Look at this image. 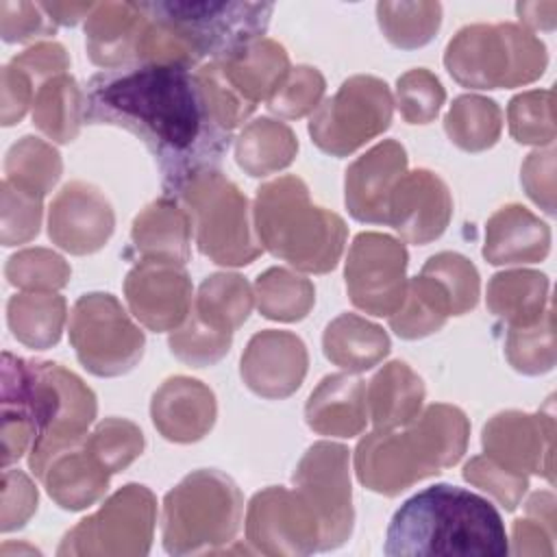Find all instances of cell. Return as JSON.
Returning a JSON list of instances; mask_svg holds the SVG:
<instances>
[{
  "instance_id": "1",
  "label": "cell",
  "mask_w": 557,
  "mask_h": 557,
  "mask_svg": "<svg viewBox=\"0 0 557 557\" xmlns=\"http://www.w3.org/2000/svg\"><path fill=\"white\" fill-rule=\"evenodd\" d=\"M191 70L183 63L137 61L87 81L85 122L133 133L152 154L165 198H176L189 181L215 172L233 139Z\"/></svg>"
},
{
  "instance_id": "2",
  "label": "cell",
  "mask_w": 557,
  "mask_h": 557,
  "mask_svg": "<svg viewBox=\"0 0 557 557\" xmlns=\"http://www.w3.org/2000/svg\"><path fill=\"white\" fill-rule=\"evenodd\" d=\"M2 468L28 453L37 476L44 463L87 435L96 418L94 392L61 363L2 352Z\"/></svg>"
},
{
  "instance_id": "3",
  "label": "cell",
  "mask_w": 557,
  "mask_h": 557,
  "mask_svg": "<svg viewBox=\"0 0 557 557\" xmlns=\"http://www.w3.org/2000/svg\"><path fill=\"white\" fill-rule=\"evenodd\" d=\"M383 553L387 557H503L509 553V540L498 509L487 498L459 485L435 483L394 511Z\"/></svg>"
},
{
  "instance_id": "4",
  "label": "cell",
  "mask_w": 557,
  "mask_h": 557,
  "mask_svg": "<svg viewBox=\"0 0 557 557\" xmlns=\"http://www.w3.org/2000/svg\"><path fill=\"white\" fill-rule=\"evenodd\" d=\"M461 409L431 405L409 422L405 433L374 431L355 450L357 479L372 492L396 496L416 481L455 466L468 444Z\"/></svg>"
},
{
  "instance_id": "5",
  "label": "cell",
  "mask_w": 557,
  "mask_h": 557,
  "mask_svg": "<svg viewBox=\"0 0 557 557\" xmlns=\"http://www.w3.org/2000/svg\"><path fill=\"white\" fill-rule=\"evenodd\" d=\"M255 226L259 244L274 257L313 274L333 270L346 242L344 220L315 207L298 176H281L257 189Z\"/></svg>"
},
{
  "instance_id": "6",
  "label": "cell",
  "mask_w": 557,
  "mask_h": 557,
  "mask_svg": "<svg viewBox=\"0 0 557 557\" xmlns=\"http://www.w3.org/2000/svg\"><path fill=\"white\" fill-rule=\"evenodd\" d=\"M139 9L159 24L196 65L209 57L228 61L268 30L274 11L268 2H139Z\"/></svg>"
},
{
  "instance_id": "7",
  "label": "cell",
  "mask_w": 557,
  "mask_h": 557,
  "mask_svg": "<svg viewBox=\"0 0 557 557\" xmlns=\"http://www.w3.org/2000/svg\"><path fill=\"white\" fill-rule=\"evenodd\" d=\"M242 494L226 474L196 470L163 498V548L170 555L228 544L242 522Z\"/></svg>"
},
{
  "instance_id": "8",
  "label": "cell",
  "mask_w": 557,
  "mask_h": 557,
  "mask_svg": "<svg viewBox=\"0 0 557 557\" xmlns=\"http://www.w3.org/2000/svg\"><path fill=\"white\" fill-rule=\"evenodd\" d=\"M444 63L450 76L472 89L531 83L546 65L544 46L511 24L466 26L448 44Z\"/></svg>"
},
{
  "instance_id": "9",
  "label": "cell",
  "mask_w": 557,
  "mask_h": 557,
  "mask_svg": "<svg viewBox=\"0 0 557 557\" xmlns=\"http://www.w3.org/2000/svg\"><path fill=\"white\" fill-rule=\"evenodd\" d=\"M174 200L183 202L198 250L211 261L248 265L259 257L261 246L248 222V200L220 170L189 181Z\"/></svg>"
},
{
  "instance_id": "10",
  "label": "cell",
  "mask_w": 557,
  "mask_h": 557,
  "mask_svg": "<svg viewBox=\"0 0 557 557\" xmlns=\"http://www.w3.org/2000/svg\"><path fill=\"white\" fill-rule=\"evenodd\" d=\"M144 333L131 322L113 294L81 296L70 315V344L96 376H120L144 355Z\"/></svg>"
},
{
  "instance_id": "11",
  "label": "cell",
  "mask_w": 557,
  "mask_h": 557,
  "mask_svg": "<svg viewBox=\"0 0 557 557\" xmlns=\"http://www.w3.org/2000/svg\"><path fill=\"white\" fill-rule=\"evenodd\" d=\"M392 122V94L381 78L352 76L311 115L309 133L315 146L333 157H346Z\"/></svg>"
},
{
  "instance_id": "12",
  "label": "cell",
  "mask_w": 557,
  "mask_h": 557,
  "mask_svg": "<svg viewBox=\"0 0 557 557\" xmlns=\"http://www.w3.org/2000/svg\"><path fill=\"white\" fill-rule=\"evenodd\" d=\"M154 527V496L137 483L117 490L98 513L65 533L57 555H146Z\"/></svg>"
},
{
  "instance_id": "13",
  "label": "cell",
  "mask_w": 557,
  "mask_h": 557,
  "mask_svg": "<svg viewBox=\"0 0 557 557\" xmlns=\"http://www.w3.org/2000/svg\"><path fill=\"white\" fill-rule=\"evenodd\" d=\"M292 481L318 520V550H333L342 546L350 537L355 522L348 448L333 442L313 444L300 459Z\"/></svg>"
},
{
  "instance_id": "14",
  "label": "cell",
  "mask_w": 557,
  "mask_h": 557,
  "mask_svg": "<svg viewBox=\"0 0 557 557\" xmlns=\"http://www.w3.org/2000/svg\"><path fill=\"white\" fill-rule=\"evenodd\" d=\"M407 250L381 233H359L346 259V289L355 307L372 315H392L405 300Z\"/></svg>"
},
{
  "instance_id": "15",
  "label": "cell",
  "mask_w": 557,
  "mask_h": 557,
  "mask_svg": "<svg viewBox=\"0 0 557 557\" xmlns=\"http://www.w3.org/2000/svg\"><path fill=\"white\" fill-rule=\"evenodd\" d=\"M246 535L265 555H309L318 550L320 527L296 490L268 487L248 505Z\"/></svg>"
},
{
  "instance_id": "16",
  "label": "cell",
  "mask_w": 557,
  "mask_h": 557,
  "mask_svg": "<svg viewBox=\"0 0 557 557\" xmlns=\"http://www.w3.org/2000/svg\"><path fill=\"white\" fill-rule=\"evenodd\" d=\"M133 315L150 331H172L191 311V283L183 263L144 257L126 276Z\"/></svg>"
},
{
  "instance_id": "17",
  "label": "cell",
  "mask_w": 557,
  "mask_h": 557,
  "mask_svg": "<svg viewBox=\"0 0 557 557\" xmlns=\"http://www.w3.org/2000/svg\"><path fill=\"white\" fill-rule=\"evenodd\" d=\"M113 209L94 185L67 183L50 205L48 235L72 255L100 250L113 233Z\"/></svg>"
},
{
  "instance_id": "18",
  "label": "cell",
  "mask_w": 557,
  "mask_h": 557,
  "mask_svg": "<svg viewBox=\"0 0 557 557\" xmlns=\"http://www.w3.org/2000/svg\"><path fill=\"white\" fill-rule=\"evenodd\" d=\"M450 213L453 200L444 181L429 170H413L392 189L387 224L405 242L424 246L446 231Z\"/></svg>"
},
{
  "instance_id": "19",
  "label": "cell",
  "mask_w": 557,
  "mask_h": 557,
  "mask_svg": "<svg viewBox=\"0 0 557 557\" xmlns=\"http://www.w3.org/2000/svg\"><path fill=\"white\" fill-rule=\"evenodd\" d=\"M239 370L255 394L287 398L307 374V348L298 335L268 329L250 337Z\"/></svg>"
},
{
  "instance_id": "20",
  "label": "cell",
  "mask_w": 557,
  "mask_h": 557,
  "mask_svg": "<svg viewBox=\"0 0 557 557\" xmlns=\"http://www.w3.org/2000/svg\"><path fill=\"white\" fill-rule=\"evenodd\" d=\"M405 168L407 152L394 139H385L361 154L346 170V207L350 215L368 224H387L389 196Z\"/></svg>"
},
{
  "instance_id": "21",
  "label": "cell",
  "mask_w": 557,
  "mask_h": 557,
  "mask_svg": "<svg viewBox=\"0 0 557 557\" xmlns=\"http://www.w3.org/2000/svg\"><path fill=\"white\" fill-rule=\"evenodd\" d=\"M152 422L170 442H198L215 422V396L196 379L172 376L152 396Z\"/></svg>"
},
{
  "instance_id": "22",
  "label": "cell",
  "mask_w": 557,
  "mask_h": 557,
  "mask_svg": "<svg viewBox=\"0 0 557 557\" xmlns=\"http://www.w3.org/2000/svg\"><path fill=\"white\" fill-rule=\"evenodd\" d=\"M85 437L57 450L37 474L50 498L70 511L85 509L102 498L111 476V472L89 450Z\"/></svg>"
},
{
  "instance_id": "23",
  "label": "cell",
  "mask_w": 557,
  "mask_h": 557,
  "mask_svg": "<svg viewBox=\"0 0 557 557\" xmlns=\"http://www.w3.org/2000/svg\"><path fill=\"white\" fill-rule=\"evenodd\" d=\"M148 17L133 4H96L87 17V52L89 59L107 70L137 63V44Z\"/></svg>"
},
{
  "instance_id": "24",
  "label": "cell",
  "mask_w": 557,
  "mask_h": 557,
  "mask_svg": "<svg viewBox=\"0 0 557 557\" xmlns=\"http://www.w3.org/2000/svg\"><path fill=\"white\" fill-rule=\"evenodd\" d=\"M305 420L320 435L352 437L368 420L366 383L350 374H329L311 392Z\"/></svg>"
},
{
  "instance_id": "25",
  "label": "cell",
  "mask_w": 557,
  "mask_h": 557,
  "mask_svg": "<svg viewBox=\"0 0 557 557\" xmlns=\"http://www.w3.org/2000/svg\"><path fill=\"white\" fill-rule=\"evenodd\" d=\"M550 233L520 205L498 209L485 226L483 257L494 265L533 263L546 257Z\"/></svg>"
},
{
  "instance_id": "26",
  "label": "cell",
  "mask_w": 557,
  "mask_h": 557,
  "mask_svg": "<svg viewBox=\"0 0 557 557\" xmlns=\"http://www.w3.org/2000/svg\"><path fill=\"white\" fill-rule=\"evenodd\" d=\"M422 400V379L405 361L387 363L366 387L368 416L376 431L409 424L420 413Z\"/></svg>"
},
{
  "instance_id": "27",
  "label": "cell",
  "mask_w": 557,
  "mask_h": 557,
  "mask_svg": "<svg viewBox=\"0 0 557 557\" xmlns=\"http://www.w3.org/2000/svg\"><path fill=\"white\" fill-rule=\"evenodd\" d=\"M191 220L174 198H159L133 222V244L148 259L185 263L189 259Z\"/></svg>"
},
{
  "instance_id": "28",
  "label": "cell",
  "mask_w": 557,
  "mask_h": 557,
  "mask_svg": "<svg viewBox=\"0 0 557 557\" xmlns=\"http://www.w3.org/2000/svg\"><path fill=\"white\" fill-rule=\"evenodd\" d=\"M220 63L226 81L242 94L244 100L257 107L261 98H270L289 74V61L283 46L259 39L228 61Z\"/></svg>"
},
{
  "instance_id": "29",
  "label": "cell",
  "mask_w": 557,
  "mask_h": 557,
  "mask_svg": "<svg viewBox=\"0 0 557 557\" xmlns=\"http://www.w3.org/2000/svg\"><path fill=\"white\" fill-rule=\"evenodd\" d=\"M322 346L326 359L335 366L348 372H363L389 352V337L381 326L355 313H342L326 326Z\"/></svg>"
},
{
  "instance_id": "30",
  "label": "cell",
  "mask_w": 557,
  "mask_h": 557,
  "mask_svg": "<svg viewBox=\"0 0 557 557\" xmlns=\"http://www.w3.org/2000/svg\"><path fill=\"white\" fill-rule=\"evenodd\" d=\"M540 431V416L507 411L494 416L483 429V448L490 459L507 470L535 474L544 472L540 466V440H531Z\"/></svg>"
},
{
  "instance_id": "31",
  "label": "cell",
  "mask_w": 557,
  "mask_h": 557,
  "mask_svg": "<svg viewBox=\"0 0 557 557\" xmlns=\"http://www.w3.org/2000/svg\"><path fill=\"white\" fill-rule=\"evenodd\" d=\"M7 322L17 342L35 350H46L61 337L65 298L52 292L15 294L7 302Z\"/></svg>"
},
{
  "instance_id": "32",
  "label": "cell",
  "mask_w": 557,
  "mask_h": 557,
  "mask_svg": "<svg viewBox=\"0 0 557 557\" xmlns=\"http://www.w3.org/2000/svg\"><path fill=\"white\" fill-rule=\"evenodd\" d=\"M85 122V102L76 81L57 74L44 81L33 102V124L52 141H72Z\"/></svg>"
},
{
  "instance_id": "33",
  "label": "cell",
  "mask_w": 557,
  "mask_h": 557,
  "mask_svg": "<svg viewBox=\"0 0 557 557\" xmlns=\"http://www.w3.org/2000/svg\"><path fill=\"white\" fill-rule=\"evenodd\" d=\"M298 150L292 128L268 117L250 122L235 144V159L250 176H265L287 168Z\"/></svg>"
},
{
  "instance_id": "34",
  "label": "cell",
  "mask_w": 557,
  "mask_h": 557,
  "mask_svg": "<svg viewBox=\"0 0 557 557\" xmlns=\"http://www.w3.org/2000/svg\"><path fill=\"white\" fill-rule=\"evenodd\" d=\"M450 313L446 289L435 278L420 274L407 283L405 300L389 315V326L403 339H418L442 329Z\"/></svg>"
},
{
  "instance_id": "35",
  "label": "cell",
  "mask_w": 557,
  "mask_h": 557,
  "mask_svg": "<svg viewBox=\"0 0 557 557\" xmlns=\"http://www.w3.org/2000/svg\"><path fill=\"white\" fill-rule=\"evenodd\" d=\"M252 309V294L239 274H211L198 289L191 313L218 333H231L242 326Z\"/></svg>"
},
{
  "instance_id": "36",
  "label": "cell",
  "mask_w": 557,
  "mask_h": 557,
  "mask_svg": "<svg viewBox=\"0 0 557 557\" xmlns=\"http://www.w3.org/2000/svg\"><path fill=\"white\" fill-rule=\"evenodd\" d=\"M548 281L540 272H500L487 285V307L513 326L540 320Z\"/></svg>"
},
{
  "instance_id": "37",
  "label": "cell",
  "mask_w": 557,
  "mask_h": 557,
  "mask_svg": "<svg viewBox=\"0 0 557 557\" xmlns=\"http://www.w3.org/2000/svg\"><path fill=\"white\" fill-rule=\"evenodd\" d=\"M444 128L459 148L481 152L500 135V109L490 98L459 96L444 117Z\"/></svg>"
},
{
  "instance_id": "38",
  "label": "cell",
  "mask_w": 557,
  "mask_h": 557,
  "mask_svg": "<svg viewBox=\"0 0 557 557\" xmlns=\"http://www.w3.org/2000/svg\"><path fill=\"white\" fill-rule=\"evenodd\" d=\"M4 178L39 198H44L61 174L59 152L37 137H22L13 144L4 159Z\"/></svg>"
},
{
  "instance_id": "39",
  "label": "cell",
  "mask_w": 557,
  "mask_h": 557,
  "mask_svg": "<svg viewBox=\"0 0 557 557\" xmlns=\"http://www.w3.org/2000/svg\"><path fill=\"white\" fill-rule=\"evenodd\" d=\"M255 289L259 311L270 320H302L315 300L313 285L283 268H270L259 274Z\"/></svg>"
},
{
  "instance_id": "40",
  "label": "cell",
  "mask_w": 557,
  "mask_h": 557,
  "mask_svg": "<svg viewBox=\"0 0 557 557\" xmlns=\"http://www.w3.org/2000/svg\"><path fill=\"white\" fill-rule=\"evenodd\" d=\"M379 24L398 48H420L433 39L442 22L437 2H379Z\"/></svg>"
},
{
  "instance_id": "41",
  "label": "cell",
  "mask_w": 557,
  "mask_h": 557,
  "mask_svg": "<svg viewBox=\"0 0 557 557\" xmlns=\"http://www.w3.org/2000/svg\"><path fill=\"white\" fill-rule=\"evenodd\" d=\"M4 276L11 285L30 292H52L67 285L70 265L63 257L46 248H28L9 257Z\"/></svg>"
},
{
  "instance_id": "42",
  "label": "cell",
  "mask_w": 557,
  "mask_h": 557,
  "mask_svg": "<svg viewBox=\"0 0 557 557\" xmlns=\"http://www.w3.org/2000/svg\"><path fill=\"white\" fill-rule=\"evenodd\" d=\"M420 274L435 278L448 294L453 315H461L474 309L479 300V272L476 268L457 252L433 255Z\"/></svg>"
},
{
  "instance_id": "43",
  "label": "cell",
  "mask_w": 557,
  "mask_h": 557,
  "mask_svg": "<svg viewBox=\"0 0 557 557\" xmlns=\"http://www.w3.org/2000/svg\"><path fill=\"white\" fill-rule=\"evenodd\" d=\"M85 442L111 474L124 470L144 448L141 431L122 418L102 420Z\"/></svg>"
},
{
  "instance_id": "44",
  "label": "cell",
  "mask_w": 557,
  "mask_h": 557,
  "mask_svg": "<svg viewBox=\"0 0 557 557\" xmlns=\"http://www.w3.org/2000/svg\"><path fill=\"white\" fill-rule=\"evenodd\" d=\"M231 337V333H218L191 313L187 324L170 335V350L181 361L194 368H202L215 363L228 352Z\"/></svg>"
},
{
  "instance_id": "45",
  "label": "cell",
  "mask_w": 557,
  "mask_h": 557,
  "mask_svg": "<svg viewBox=\"0 0 557 557\" xmlns=\"http://www.w3.org/2000/svg\"><path fill=\"white\" fill-rule=\"evenodd\" d=\"M396 94H398L400 115L409 124L431 122L446 98L440 81L424 67L403 74L396 83Z\"/></svg>"
},
{
  "instance_id": "46",
  "label": "cell",
  "mask_w": 557,
  "mask_h": 557,
  "mask_svg": "<svg viewBox=\"0 0 557 557\" xmlns=\"http://www.w3.org/2000/svg\"><path fill=\"white\" fill-rule=\"evenodd\" d=\"M324 94V78L315 67L298 65L289 70L278 89L268 98V109L283 117H302L318 107Z\"/></svg>"
},
{
  "instance_id": "47",
  "label": "cell",
  "mask_w": 557,
  "mask_h": 557,
  "mask_svg": "<svg viewBox=\"0 0 557 557\" xmlns=\"http://www.w3.org/2000/svg\"><path fill=\"white\" fill-rule=\"evenodd\" d=\"M41 224V198L2 181V244L15 246L33 239Z\"/></svg>"
},
{
  "instance_id": "48",
  "label": "cell",
  "mask_w": 557,
  "mask_h": 557,
  "mask_svg": "<svg viewBox=\"0 0 557 557\" xmlns=\"http://www.w3.org/2000/svg\"><path fill=\"white\" fill-rule=\"evenodd\" d=\"M463 479L479 485L481 490L490 492L496 500L503 503L507 511H513L516 505L520 503L522 494L527 492L529 483L522 472H513L496 463L494 459L485 457H474L466 463L463 468Z\"/></svg>"
},
{
  "instance_id": "49",
  "label": "cell",
  "mask_w": 557,
  "mask_h": 557,
  "mask_svg": "<svg viewBox=\"0 0 557 557\" xmlns=\"http://www.w3.org/2000/svg\"><path fill=\"white\" fill-rule=\"evenodd\" d=\"M0 33L9 44L28 41L54 33V22L41 4L30 2H0Z\"/></svg>"
},
{
  "instance_id": "50",
  "label": "cell",
  "mask_w": 557,
  "mask_h": 557,
  "mask_svg": "<svg viewBox=\"0 0 557 557\" xmlns=\"http://www.w3.org/2000/svg\"><path fill=\"white\" fill-rule=\"evenodd\" d=\"M37 509V490L22 470L2 472V533L20 529Z\"/></svg>"
},
{
  "instance_id": "51",
  "label": "cell",
  "mask_w": 557,
  "mask_h": 557,
  "mask_svg": "<svg viewBox=\"0 0 557 557\" xmlns=\"http://www.w3.org/2000/svg\"><path fill=\"white\" fill-rule=\"evenodd\" d=\"M544 91L520 94L509 102V131L520 144L553 141V133L540 124V100Z\"/></svg>"
},
{
  "instance_id": "52",
  "label": "cell",
  "mask_w": 557,
  "mask_h": 557,
  "mask_svg": "<svg viewBox=\"0 0 557 557\" xmlns=\"http://www.w3.org/2000/svg\"><path fill=\"white\" fill-rule=\"evenodd\" d=\"M33 83L15 63L2 67V126H11L24 117L33 100Z\"/></svg>"
},
{
  "instance_id": "53",
  "label": "cell",
  "mask_w": 557,
  "mask_h": 557,
  "mask_svg": "<svg viewBox=\"0 0 557 557\" xmlns=\"http://www.w3.org/2000/svg\"><path fill=\"white\" fill-rule=\"evenodd\" d=\"M11 63L22 67L35 81V85L41 78L48 81L57 74H63V70L70 65L67 54H65L63 46H59V44H37L33 48L24 50L22 54L13 57Z\"/></svg>"
},
{
  "instance_id": "54",
  "label": "cell",
  "mask_w": 557,
  "mask_h": 557,
  "mask_svg": "<svg viewBox=\"0 0 557 557\" xmlns=\"http://www.w3.org/2000/svg\"><path fill=\"white\" fill-rule=\"evenodd\" d=\"M41 7L46 9V13L52 17L54 24H65V26H74L83 13L91 11L96 4L91 2H41Z\"/></svg>"
}]
</instances>
